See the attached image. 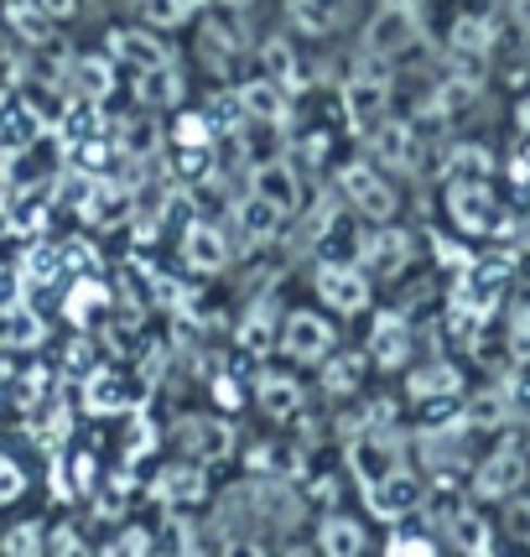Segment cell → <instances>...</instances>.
I'll list each match as a JSON object with an SVG mask.
<instances>
[{"mask_svg":"<svg viewBox=\"0 0 530 557\" xmlns=\"http://www.w3.org/2000/svg\"><path fill=\"white\" fill-rule=\"evenodd\" d=\"M416 42H421V11L411 0H380L364 26V58L395 63V58L416 52Z\"/></svg>","mask_w":530,"mask_h":557,"instance_id":"6da1fadb","label":"cell"},{"mask_svg":"<svg viewBox=\"0 0 530 557\" xmlns=\"http://www.w3.org/2000/svg\"><path fill=\"white\" fill-rule=\"evenodd\" d=\"M343 115H349V125L359 131V136H369L375 125L390 115V73L386 63H375V58H364L359 52V69L343 78Z\"/></svg>","mask_w":530,"mask_h":557,"instance_id":"7a4b0ae2","label":"cell"},{"mask_svg":"<svg viewBox=\"0 0 530 557\" xmlns=\"http://www.w3.org/2000/svg\"><path fill=\"white\" fill-rule=\"evenodd\" d=\"M338 194L349 198L369 224H390V219H395V203H401L375 162H349V168L338 172Z\"/></svg>","mask_w":530,"mask_h":557,"instance_id":"3957f363","label":"cell"},{"mask_svg":"<svg viewBox=\"0 0 530 557\" xmlns=\"http://www.w3.org/2000/svg\"><path fill=\"white\" fill-rule=\"evenodd\" d=\"M333 323L323 313H307V308H296V313L281 318V355L287 360H302V364H317V360H328L333 355Z\"/></svg>","mask_w":530,"mask_h":557,"instance_id":"277c9868","label":"cell"},{"mask_svg":"<svg viewBox=\"0 0 530 557\" xmlns=\"http://www.w3.org/2000/svg\"><path fill=\"white\" fill-rule=\"evenodd\" d=\"M411 256H416V235L380 224L375 235H359V261H354V267H359L364 276H401V271L411 267Z\"/></svg>","mask_w":530,"mask_h":557,"instance_id":"5b68a950","label":"cell"},{"mask_svg":"<svg viewBox=\"0 0 530 557\" xmlns=\"http://www.w3.org/2000/svg\"><path fill=\"white\" fill-rule=\"evenodd\" d=\"M313 287L333 313H364V302H369V276L354 261H323Z\"/></svg>","mask_w":530,"mask_h":557,"instance_id":"8992f818","label":"cell"},{"mask_svg":"<svg viewBox=\"0 0 530 557\" xmlns=\"http://www.w3.org/2000/svg\"><path fill=\"white\" fill-rule=\"evenodd\" d=\"M250 194L265 198L270 209H281V214H296L302 209V172L291 168L287 157H265L250 168Z\"/></svg>","mask_w":530,"mask_h":557,"instance_id":"52a82bcc","label":"cell"},{"mask_svg":"<svg viewBox=\"0 0 530 557\" xmlns=\"http://www.w3.org/2000/svg\"><path fill=\"white\" fill-rule=\"evenodd\" d=\"M177 448L193 463H218L235 454V428L224 417H182L177 422Z\"/></svg>","mask_w":530,"mask_h":557,"instance_id":"ba28073f","label":"cell"},{"mask_svg":"<svg viewBox=\"0 0 530 557\" xmlns=\"http://www.w3.org/2000/svg\"><path fill=\"white\" fill-rule=\"evenodd\" d=\"M421 500H427V485L411 469H390L386 480H375V485L364 490V506H369V516H380V521H401Z\"/></svg>","mask_w":530,"mask_h":557,"instance_id":"9c48e42d","label":"cell"},{"mask_svg":"<svg viewBox=\"0 0 530 557\" xmlns=\"http://www.w3.org/2000/svg\"><path fill=\"white\" fill-rule=\"evenodd\" d=\"M110 63H121V69H130L141 78V73H151V69H167L172 52L156 32H146V26H121V32H110Z\"/></svg>","mask_w":530,"mask_h":557,"instance_id":"30bf717a","label":"cell"},{"mask_svg":"<svg viewBox=\"0 0 530 557\" xmlns=\"http://www.w3.org/2000/svg\"><path fill=\"white\" fill-rule=\"evenodd\" d=\"M447 219L458 224L463 235L494 230L500 203H494V194H489V183H447Z\"/></svg>","mask_w":530,"mask_h":557,"instance_id":"8fae6325","label":"cell"},{"mask_svg":"<svg viewBox=\"0 0 530 557\" xmlns=\"http://www.w3.org/2000/svg\"><path fill=\"white\" fill-rule=\"evenodd\" d=\"M526 474H530L526 454H520L515 443H505V448H494V454L479 463V474H474V490H479L483 500H505V495H515V490L526 485Z\"/></svg>","mask_w":530,"mask_h":557,"instance_id":"7c38bea8","label":"cell"},{"mask_svg":"<svg viewBox=\"0 0 530 557\" xmlns=\"http://www.w3.org/2000/svg\"><path fill=\"white\" fill-rule=\"evenodd\" d=\"M364 360L375 364V370H401L411 360V318H401V313L375 318V329L364 339Z\"/></svg>","mask_w":530,"mask_h":557,"instance_id":"4fadbf2b","label":"cell"},{"mask_svg":"<svg viewBox=\"0 0 530 557\" xmlns=\"http://www.w3.org/2000/svg\"><path fill=\"white\" fill-rule=\"evenodd\" d=\"M369 157L380 162V168H395V172H416V157H421V146H416V125L411 121H380L369 131Z\"/></svg>","mask_w":530,"mask_h":557,"instance_id":"5bb4252c","label":"cell"},{"mask_svg":"<svg viewBox=\"0 0 530 557\" xmlns=\"http://www.w3.org/2000/svg\"><path fill=\"white\" fill-rule=\"evenodd\" d=\"M349 469L359 474L364 490L375 485V480H386L390 469H401V463H395V437L375 433V428L354 433V437H349Z\"/></svg>","mask_w":530,"mask_h":557,"instance_id":"9a60e30c","label":"cell"},{"mask_svg":"<svg viewBox=\"0 0 530 557\" xmlns=\"http://www.w3.org/2000/svg\"><path fill=\"white\" fill-rule=\"evenodd\" d=\"M235 95H240L244 121L287 125V115H291V95L281 89V84H276V78H250V84H240Z\"/></svg>","mask_w":530,"mask_h":557,"instance_id":"2e32d148","label":"cell"},{"mask_svg":"<svg viewBox=\"0 0 530 557\" xmlns=\"http://www.w3.org/2000/svg\"><path fill=\"white\" fill-rule=\"evenodd\" d=\"M349 22V0H287V26L302 37H333Z\"/></svg>","mask_w":530,"mask_h":557,"instance_id":"e0dca14e","label":"cell"},{"mask_svg":"<svg viewBox=\"0 0 530 557\" xmlns=\"http://www.w3.org/2000/svg\"><path fill=\"white\" fill-rule=\"evenodd\" d=\"M281 209H270V203H265V198H240V203H235V235H240V245L244 250H261V245H270L276 240V235H281Z\"/></svg>","mask_w":530,"mask_h":557,"instance_id":"ac0fdd59","label":"cell"},{"mask_svg":"<svg viewBox=\"0 0 530 557\" xmlns=\"http://www.w3.org/2000/svg\"><path fill=\"white\" fill-rule=\"evenodd\" d=\"M182 256H188V267L193 271H224L229 267V235L218 230V224H188V235H182Z\"/></svg>","mask_w":530,"mask_h":557,"instance_id":"d6986e66","label":"cell"},{"mask_svg":"<svg viewBox=\"0 0 530 557\" xmlns=\"http://www.w3.org/2000/svg\"><path fill=\"white\" fill-rule=\"evenodd\" d=\"M78 209L94 230H110V224H125L136 214V198H130V188H115V183H89V198Z\"/></svg>","mask_w":530,"mask_h":557,"instance_id":"ffe728a7","label":"cell"},{"mask_svg":"<svg viewBox=\"0 0 530 557\" xmlns=\"http://www.w3.org/2000/svg\"><path fill=\"white\" fill-rule=\"evenodd\" d=\"M406 391H411V401H447V396L463 391V375H458V364H447V360L416 364L406 375Z\"/></svg>","mask_w":530,"mask_h":557,"instance_id":"44dd1931","label":"cell"},{"mask_svg":"<svg viewBox=\"0 0 530 557\" xmlns=\"http://www.w3.org/2000/svg\"><path fill=\"white\" fill-rule=\"evenodd\" d=\"M442 177H447V183H489V177H494V157H489V146H479V141L447 146V157H442Z\"/></svg>","mask_w":530,"mask_h":557,"instance_id":"7402d4cb","label":"cell"},{"mask_svg":"<svg viewBox=\"0 0 530 557\" xmlns=\"http://www.w3.org/2000/svg\"><path fill=\"white\" fill-rule=\"evenodd\" d=\"M255 407H261L265 417H296L302 412V386L291 381V375H276V370H265L261 381H255Z\"/></svg>","mask_w":530,"mask_h":557,"instance_id":"603a6c76","label":"cell"},{"mask_svg":"<svg viewBox=\"0 0 530 557\" xmlns=\"http://www.w3.org/2000/svg\"><path fill=\"white\" fill-rule=\"evenodd\" d=\"M500 42V26L494 16H458L453 32H447V48L458 52V58H489Z\"/></svg>","mask_w":530,"mask_h":557,"instance_id":"cb8c5ba5","label":"cell"},{"mask_svg":"<svg viewBox=\"0 0 530 557\" xmlns=\"http://www.w3.org/2000/svg\"><path fill=\"white\" fill-rule=\"evenodd\" d=\"M156 495L172 500V506H198V500L209 495V480H203L198 463H172V469L156 474Z\"/></svg>","mask_w":530,"mask_h":557,"instance_id":"d4e9b609","label":"cell"},{"mask_svg":"<svg viewBox=\"0 0 530 557\" xmlns=\"http://www.w3.org/2000/svg\"><path fill=\"white\" fill-rule=\"evenodd\" d=\"M235 339H240L244 355H270V344H281V318L270 313L265 302H255V308L240 318V334H235Z\"/></svg>","mask_w":530,"mask_h":557,"instance_id":"484cf974","label":"cell"},{"mask_svg":"<svg viewBox=\"0 0 530 557\" xmlns=\"http://www.w3.org/2000/svg\"><path fill=\"white\" fill-rule=\"evenodd\" d=\"M317 553L323 557H364V527L349 516H328L317 527Z\"/></svg>","mask_w":530,"mask_h":557,"instance_id":"4316f807","label":"cell"},{"mask_svg":"<svg viewBox=\"0 0 530 557\" xmlns=\"http://www.w3.org/2000/svg\"><path fill=\"white\" fill-rule=\"evenodd\" d=\"M474 104H479V84H474V78H463V73H453V78L437 89V104L427 110V115H437V121L453 125V121H468V110H474Z\"/></svg>","mask_w":530,"mask_h":557,"instance_id":"83f0119b","label":"cell"},{"mask_svg":"<svg viewBox=\"0 0 530 557\" xmlns=\"http://www.w3.org/2000/svg\"><path fill=\"white\" fill-rule=\"evenodd\" d=\"M261 63H265V78H276L281 89H302V63H296V52H291V42L276 32V37H265L261 42Z\"/></svg>","mask_w":530,"mask_h":557,"instance_id":"f1b7e54d","label":"cell"},{"mask_svg":"<svg viewBox=\"0 0 530 557\" xmlns=\"http://www.w3.org/2000/svg\"><path fill=\"white\" fill-rule=\"evenodd\" d=\"M136 95H141V104L146 110H172L177 99H182V73L172 69H151V73H141L136 78Z\"/></svg>","mask_w":530,"mask_h":557,"instance_id":"f546056e","label":"cell"},{"mask_svg":"<svg viewBox=\"0 0 530 557\" xmlns=\"http://www.w3.org/2000/svg\"><path fill=\"white\" fill-rule=\"evenodd\" d=\"M73 95L78 99H89V104H99V99L115 89V63H104V58H78L73 63Z\"/></svg>","mask_w":530,"mask_h":557,"instance_id":"4dcf8cb0","label":"cell"},{"mask_svg":"<svg viewBox=\"0 0 530 557\" xmlns=\"http://www.w3.org/2000/svg\"><path fill=\"white\" fill-rule=\"evenodd\" d=\"M240 52H244V32H235V26H224V22L203 26V58H209L214 73H229V63H235Z\"/></svg>","mask_w":530,"mask_h":557,"instance_id":"1f68e13d","label":"cell"},{"mask_svg":"<svg viewBox=\"0 0 530 557\" xmlns=\"http://www.w3.org/2000/svg\"><path fill=\"white\" fill-rule=\"evenodd\" d=\"M364 355H328L323 360V391L328 396H349V391H359L364 386Z\"/></svg>","mask_w":530,"mask_h":557,"instance_id":"d6a6232c","label":"cell"},{"mask_svg":"<svg viewBox=\"0 0 530 557\" xmlns=\"http://www.w3.org/2000/svg\"><path fill=\"white\" fill-rule=\"evenodd\" d=\"M121 396H125V386L110 364L89 370V381H84V407L89 412H121Z\"/></svg>","mask_w":530,"mask_h":557,"instance_id":"836d02e7","label":"cell"},{"mask_svg":"<svg viewBox=\"0 0 530 557\" xmlns=\"http://www.w3.org/2000/svg\"><path fill=\"white\" fill-rule=\"evenodd\" d=\"M42 339V318L26 308H0V349H26Z\"/></svg>","mask_w":530,"mask_h":557,"instance_id":"e575fe53","label":"cell"},{"mask_svg":"<svg viewBox=\"0 0 530 557\" xmlns=\"http://www.w3.org/2000/svg\"><path fill=\"white\" fill-rule=\"evenodd\" d=\"M447 532H453V542H458L468 557H483V553H489V527H483V516H474V510H453Z\"/></svg>","mask_w":530,"mask_h":557,"instance_id":"d590c367","label":"cell"},{"mask_svg":"<svg viewBox=\"0 0 530 557\" xmlns=\"http://www.w3.org/2000/svg\"><path fill=\"white\" fill-rule=\"evenodd\" d=\"M505 344H509V360H515V364H530V297H520V302L509 308Z\"/></svg>","mask_w":530,"mask_h":557,"instance_id":"8d00e7d4","label":"cell"},{"mask_svg":"<svg viewBox=\"0 0 530 557\" xmlns=\"http://www.w3.org/2000/svg\"><path fill=\"white\" fill-rule=\"evenodd\" d=\"M104 302H110V292L99 287L94 276H78V282H73V292H68V318H73V323H89V313H94V308H104Z\"/></svg>","mask_w":530,"mask_h":557,"instance_id":"74e56055","label":"cell"},{"mask_svg":"<svg viewBox=\"0 0 530 557\" xmlns=\"http://www.w3.org/2000/svg\"><path fill=\"white\" fill-rule=\"evenodd\" d=\"M244 459H250L255 474H291V469H296V454H287V448L276 454V443H255Z\"/></svg>","mask_w":530,"mask_h":557,"instance_id":"f35d334b","label":"cell"},{"mask_svg":"<svg viewBox=\"0 0 530 557\" xmlns=\"http://www.w3.org/2000/svg\"><path fill=\"white\" fill-rule=\"evenodd\" d=\"M172 136H177L182 151H198V146L214 141V121H209V115H177V131H172Z\"/></svg>","mask_w":530,"mask_h":557,"instance_id":"ab89813d","label":"cell"},{"mask_svg":"<svg viewBox=\"0 0 530 557\" xmlns=\"http://www.w3.org/2000/svg\"><path fill=\"white\" fill-rule=\"evenodd\" d=\"M432 256H437V267H447L453 276H463V271L474 267V250H468V245H458V240H447V235H437V240H432Z\"/></svg>","mask_w":530,"mask_h":557,"instance_id":"60d3db41","label":"cell"},{"mask_svg":"<svg viewBox=\"0 0 530 557\" xmlns=\"http://www.w3.org/2000/svg\"><path fill=\"white\" fill-rule=\"evenodd\" d=\"M141 16L156 26V32H167V26H177L188 16V5H182V0H141Z\"/></svg>","mask_w":530,"mask_h":557,"instance_id":"b9f144b4","label":"cell"},{"mask_svg":"<svg viewBox=\"0 0 530 557\" xmlns=\"http://www.w3.org/2000/svg\"><path fill=\"white\" fill-rule=\"evenodd\" d=\"M5 553L11 557H42V532H37V527H16V532L5 536Z\"/></svg>","mask_w":530,"mask_h":557,"instance_id":"7bdbcfd3","label":"cell"},{"mask_svg":"<svg viewBox=\"0 0 530 557\" xmlns=\"http://www.w3.org/2000/svg\"><path fill=\"white\" fill-rule=\"evenodd\" d=\"M386 557H437V547L427 542V536H395Z\"/></svg>","mask_w":530,"mask_h":557,"instance_id":"ee69618b","label":"cell"},{"mask_svg":"<svg viewBox=\"0 0 530 557\" xmlns=\"http://www.w3.org/2000/svg\"><path fill=\"white\" fill-rule=\"evenodd\" d=\"M209 168H214L209 146H198V151H182V162H177V172H182V177H203Z\"/></svg>","mask_w":530,"mask_h":557,"instance_id":"f6af8a7d","label":"cell"},{"mask_svg":"<svg viewBox=\"0 0 530 557\" xmlns=\"http://www.w3.org/2000/svg\"><path fill=\"white\" fill-rule=\"evenodd\" d=\"M22 495V469L0 454V500H16Z\"/></svg>","mask_w":530,"mask_h":557,"instance_id":"bcb514c9","label":"cell"},{"mask_svg":"<svg viewBox=\"0 0 530 557\" xmlns=\"http://www.w3.org/2000/svg\"><path fill=\"white\" fill-rule=\"evenodd\" d=\"M307 162H323L328 157V131H313V136H302V146H296Z\"/></svg>","mask_w":530,"mask_h":557,"instance_id":"7dc6e473","label":"cell"},{"mask_svg":"<svg viewBox=\"0 0 530 557\" xmlns=\"http://www.w3.org/2000/svg\"><path fill=\"white\" fill-rule=\"evenodd\" d=\"M224 557H265V553H261V542H250V536H229Z\"/></svg>","mask_w":530,"mask_h":557,"instance_id":"c3c4849f","label":"cell"},{"mask_svg":"<svg viewBox=\"0 0 530 557\" xmlns=\"http://www.w3.org/2000/svg\"><path fill=\"white\" fill-rule=\"evenodd\" d=\"M509 532L526 536L530 542V500H520V506H509Z\"/></svg>","mask_w":530,"mask_h":557,"instance_id":"681fc988","label":"cell"},{"mask_svg":"<svg viewBox=\"0 0 530 557\" xmlns=\"http://www.w3.org/2000/svg\"><path fill=\"white\" fill-rule=\"evenodd\" d=\"M58 557H84V542L73 532H58Z\"/></svg>","mask_w":530,"mask_h":557,"instance_id":"f907efd6","label":"cell"},{"mask_svg":"<svg viewBox=\"0 0 530 557\" xmlns=\"http://www.w3.org/2000/svg\"><path fill=\"white\" fill-rule=\"evenodd\" d=\"M515 177H520V183L530 177V141L520 146V151H515Z\"/></svg>","mask_w":530,"mask_h":557,"instance_id":"816d5d0a","label":"cell"},{"mask_svg":"<svg viewBox=\"0 0 530 557\" xmlns=\"http://www.w3.org/2000/svg\"><path fill=\"white\" fill-rule=\"evenodd\" d=\"M73 5H78V0H42V11H48V16H68Z\"/></svg>","mask_w":530,"mask_h":557,"instance_id":"f5cc1de1","label":"cell"},{"mask_svg":"<svg viewBox=\"0 0 530 557\" xmlns=\"http://www.w3.org/2000/svg\"><path fill=\"white\" fill-rule=\"evenodd\" d=\"M509 16H515V22L530 32V0H515V5H509Z\"/></svg>","mask_w":530,"mask_h":557,"instance_id":"db71d44e","label":"cell"},{"mask_svg":"<svg viewBox=\"0 0 530 557\" xmlns=\"http://www.w3.org/2000/svg\"><path fill=\"white\" fill-rule=\"evenodd\" d=\"M214 396H218V401H235V381H224V375H218V381H214Z\"/></svg>","mask_w":530,"mask_h":557,"instance_id":"11a10c76","label":"cell"},{"mask_svg":"<svg viewBox=\"0 0 530 557\" xmlns=\"http://www.w3.org/2000/svg\"><path fill=\"white\" fill-rule=\"evenodd\" d=\"M515 115H520V131H526V136H530V95L520 99V110H515Z\"/></svg>","mask_w":530,"mask_h":557,"instance_id":"9f6ffc18","label":"cell"},{"mask_svg":"<svg viewBox=\"0 0 530 557\" xmlns=\"http://www.w3.org/2000/svg\"><path fill=\"white\" fill-rule=\"evenodd\" d=\"M5 198H11V183H5V177H0V209H5Z\"/></svg>","mask_w":530,"mask_h":557,"instance_id":"6f0895ef","label":"cell"},{"mask_svg":"<svg viewBox=\"0 0 530 557\" xmlns=\"http://www.w3.org/2000/svg\"><path fill=\"white\" fill-rule=\"evenodd\" d=\"M224 5H229V11H244V5H250V0H224Z\"/></svg>","mask_w":530,"mask_h":557,"instance_id":"680465c9","label":"cell"},{"mask_svg":"<svg viewBox=\"0 0 530 557\" xmlns=\"http://www.w3.org/2000/svg\"><path fill=\"white\" fill-rule=\"evenodd\" d=\"M296 557H307V553H296Z\"/></svg>","mask_w":530,"mask_h":557,"instance_id":"91938a15","label":"cell"}]
</instances>
